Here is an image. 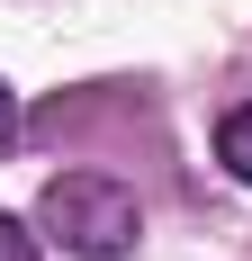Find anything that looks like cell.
I'll return each instance as SVG.
<instances>
[{
    "label": "cell",
    "mask_w": 252,
    "mask_h": 261,
    "mask_svg": "<svg viewBox=\"0 0 252 261\" xmlns=\"http://www.w3.org/2000/svg\"><path fill=\"white\" fill-rule=\"evenodd\" d=\"M216 162L252 189V108H225V117H216Z\"/></svg>",
    "instance_id": "cell-2"
},
{
    "label": "cell",
    "mask_w": 252,
    "mask_h": 261,
    "mask_svg": "<svg viewBox=\"0 0 252 261\" xmlns=\"http://www.w3.org/2000/svg\"><path fill=\"white\" fill-rule=\"evenodd\" d=\"M36 225H45L63 252H81V261H117V252L144 243V207H135V189L108 180V171H63V180H45Z\"/></svg>",
    "instance_id": "cell-1"
},
{
    "label": "cell",
    "mask_w": 252,
    "mask_h": 261,
    "mask_svg": "<svg viewBox=\"0 0 252 261\" xmlns=\"http://www.w3.org/2000/svg\"><path fill=\"white\" fill-rule=\"evenodd\" d=\"M9 144H18V90L0 81V153H9Z\"/></svg>",
    "instance_id": "cell-4"
},
{
    "label": "cell",
    "mask_w": 252,
    "mask_h": 261,
    "mask_svg": "<svg viewBox=\"0 0 252 261\" xmlns=\"http://www.w3.org/2000/svg\"><path fill=\"white\" fill-rule=\"evenodd\" d=\"M0 261H36V234H27L18 216H0Z\"/></svg>",
    "instance_id": "cell-3"
}]
</instances>
